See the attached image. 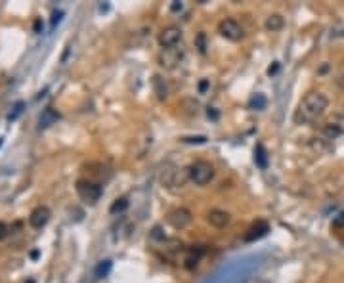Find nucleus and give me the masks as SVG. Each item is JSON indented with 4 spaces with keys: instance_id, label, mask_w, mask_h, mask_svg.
Here are the masks:
<instances>
[{
    "instance_id": "aec40b11",
    "label": "nucleus",
    "mask_w": 344,
    "mask_h": 283,
    "mask_svg": "<svg viewBox=\"0 0 344 283\" xmlns=\"http://www.w3.org/2000/svg\"><path fill=\"white\" fill-rule=\"evenodd\" d=\"M23 109H25V102H17V103H14V107H12V111L8 113V121H16L21 113H23Z\"/></svg>"
},
{
    "instance_id": "473e14b6",
    "label": "nucleus",
    "mask_w": 344,
    "mask_h": 283,
    "mask_svg": "<svg viewBox=\"0 0 344 283\" xmlns=\"http://www.w3.org/2000/svg\"><path fill=\"white\" fill-rule=\"evenodd\" d=\"M0 146H2V140H0Z\"/></svg>"
},
{
    "instance_id": "412c9836",
    "label": "nucleus",
    "mask_w": 344,
    "mask_h": 283,
    "mask_svg": "<svg viewBox=\"0 0 344 283\" xmlns=\"http://www.w3.org/2000/svg\"><path fill=\"white\" fill-rule=\"evenodd\" d=\"M10 236V228L6 222H0V241H4Z\"/></svg>"
},
{
    "instance_id": "f8f14e48",
    "label": "nucleus",
    "mask_w": 344,
    "mask_h": 283,
    "mask_svg": "<svg viewBox=\"0 0 344 283\" xmlns=\"http://www.w3.org/2000/svg\"><path fill=\"white\" fill-rule=\"evenodd\" d=\"M264 27H266L270 33H277V31H281L283 27H285V19H283L281 14H270V16L266 17V23H264Z\"/></svg>"
},
{
    "instance_id": "a878e982",
    "label": "nucleus",
    "mask_w": 344,
    "mask_h": 283,
    "mask_svg": "<svg viewBox=\"0 0 344 283\" xmlns=\"http://www.w3.org/2000/svg\"><path fill=\"white\" fill-rule=\"evenodd\" d=\"M184 142H199V144H205L207 138H205V136H199V138H184Z\"/></svg>"
},
{
    "instance_id": "9b49d317",
    "label": "nucleus",
    "mask_w": 344,
    "mask_h": 283,
    "mask_svg": "<svg viewBox=\"0 0 344 283\" xmlns=\"http://www.w3.org/2000/svg\"><path fill=\"white\" fill-rule=\"evenodd\" d=\"M188 176V174H186ZM186 176H182L180 171L178 168H168V171H164L163 173V184L166 188H172V186H184V182H186Z\"/></svg>"
},
{
    "instance_id": "423d86ee",
    "label": "nucleus",
    "mask_w": 344,
    "mask_h": 283,
    "mask_svg": "<svg viewBox=\"0 0 344 283\" xmlns=\"http://www.w3.org/2000/svg\"><path fill=\"white\" fill-rule=\"evenodd\" d=\"M191 220H193V214H191V211H189V209H186V207L172 209V211L166 214V222H168V224H170L174 230L188 228L189 224H191Z\"/></svg>"
},
{
    "instance_id": "1a4fd4ad",
    "label": "nucleus",
    "mask_w": 344,
    "mask_h": 283,
    "mask_svg": "<svg viewBox=\"0 0 344 283\" xmlns=\"http://www.w3.org/2000/svg\"><path fill=\"white\" fill-rule=\"evenodd\" d=\"M182 52L180 48H170V50H163L161 55H159V62H161V67L164 69H174L182 60Z\"/></svg>"
},
{
    "instance_id": "2f4dec72",
    "label": "nucleus",
    "mask_w": 344,
    "mask_h": 283,
    "mask_svg": "<svg viewBox=\"0 0 344 283\" xmlns=\"http://www.w3.org/2000/svg\"><path fill=\"white\" fill-rule=\"evenodd\" d=\"M25 283H37V281H35V279H27Z\"/></svg>"
},
{
    "instance_id": "4468645a",
    "label": "nucleus",
    "mask_w": 344,
    "mask_h": 283,
    "mask_svg": "<svg viewBox=\"0 0 344 283\" xmlns=\"http://www.w3.org/2000/svg\"><path fill=\"white\" fill-rule=\"evenodd\" d=\"M153 90H155V94L159 100H166L168 98V87H166V82L164 79H161V75H155L153 77Z\"/></svg>"
},
{
    "instance_id": "5701e85b",
    "label": "nucleus",
    "mask_w": 344,
    "mask_h": 283,
    "mask_svg": "<svg viewBox=\"0 0 344 283\" xmlns=\"http://www.w3.org/2000/svg\"><path fill=\"white\" fill-rule=\"evenodd\" d=\"M63 12H54V16H52V29H54L55 25L60 23V19H62Z\"/></svg>"
},
{
    "instance_id": "2eb2a0df",
    "label": "nucleus",
    "mask_w": 344,
    "mask_h": 283,
    "mask_svg": "<svg viewBox=\"0 0 344 283\" xmlns=\"http://www.w3.org/2000/svg\"><path fill=\"white\" fill-rule=\"evenodd\" d=\"M254 163L260 168H268V151L264 148V144H258L254 148Z\"/></svg>"
},
{
    "instance_id": "39448f33",
    "label": "nucleus",
    "mask_w": 344,
    "mask_h": 283,
    "mask_svg": "<svg viewBox=\"0 0 344 283\" xmlns=\"http://www.w3.org/2000/svg\"><path fill=\"white\" fill-rule=\"evenodd\" d=\"M218 33L222 39L230 40V42H239V40L245 37V31H243L241 23L234 19V17H226L218 23Z\"/></svg>"
},
{
    "instance_id": "7c9ffc66",
    "label": "nucleus",
    "mask_w": 344,
    "mask_h": 283,
    "mask_svg": "<svg viewBox=\"0 0 344 283\" xmlns=\"http://www.w3.org/2000/svg\"><path fill=\"white\" fill-rule=\"evenodd\" d=\"M40 27H42V21L37 19V21H35V31H40Z\"/></svg>"
},
{
    "instance_id": "393cba45",
    "label": "nucleus",
    "mask_w": 344,
    "mask_h": 283,
    "mask_svg": "<svg viewBox=\"0 0 344 283\" xmlns=\"http://www.w3.org/2000/svg\"><path fill=\"white\" fill-rule=\"evenodd\" d=\"M333 224H335V226H344V212H342V214H338V216H336L335 220H333Z\"/></svg>"
},
{
    "instance_id": "20e7f679",
    "label": "nucleus",
    "mask_w": 344,
    "mask_h": 283,
    "mask_svg": "<svg viewBox=\"0 0 344 283\" xmlns=\"http://www.w3.org/2000/svg\"><path fill=\"white\" fill-rule=\"evenodd\" d=\"M182 39H184V31H182L178 25H166V27H163V29H161L159 37H157V40H159V46L163 48V50L176 48L182 42Z\"/></svg>"
},
{
    "instance_id": "4be33fe9",
    "label": "nucleus",
    "mask_w": 344,
    "mask_h": 283,
    "mask_svg": "<svg viewBox=\"0 0 344 283\" xmlns=\"http://www.w3.org/2000/svg\"><path fill=\"white\" fill-rule=\"evenodd\" d=\"M197 44H199L201 54H205V52H207V46H205V35L203 33H199V35H197Z\"/></svg>"
},
{
    "instance_id": "0eeeda50",
    "label": "nucleus",
    "mask_w": 344,
    "mask_h": 283,
    "mask_svg": "<svg viewBox=\"0 0 344 283\" xmlns=\"http://www.w3.org/2000/svg\"><path fill=\"white\" fill-rule=\"evenodd\" d=\"M50 220V209L44 207V205H39V207H35L29 214V224H31V228L35 230H40L44 228Z\"/></svg>"
},
{
    "instance_id": "6e6552de",
    "label": "nucleus",
    "mask_w": 344,
    "mask_h": 283,
    "mask_svg": "<svg viewBox=\"0 0 344 283\" xmlns=\"http://www.w3.org/2000/svg\"><path fill=\"white\" fill-rule=\"evenodd\" d=\"M268 232H270V224L266 220H256L254 224H250L249 230L245 232V236L243 239L250 243V241H256V239H262L264 236H268Z\"/></svg>"
},
{
    "instance_id": "f03ea898",
    "label": "nucleus",
    "mask_w": 344,
    "mask_h": 283,
    "mask_svg": "<svg viewBox=\"0 0 344 283\" xmlns=\"http://www.w3.org/2000/svg\"><path fill=\"white\" fill-rule=\"evenodd\" d=\"M186 173H188V178L195 186H207L216 176V171H214V166L209 161H195V163H191L186 168Z\"/></svg>"
},
{
    "instance_id": "f257e3e1",
    "label": "nucleus",
    "mask_w": 344,
    "mask_h": 283,
    "mask_svg": "<svg viewBox=\"0 0 344 283\" xmlns=\"http://www.w3.org/2000/svg\"><path fill=\"white\" fill-rule=\"evenodd\" d=\"M329 107V98L323 92H310L302 98L295 111V123L297 125H310L316 119H320Z\"/></svg>"
},
{
    "instance_id": "bb28decb",
    "label": "nucleus",
    "mask_w": 344,
    "mask_h": 283,
    "mask_svg": "<svg viewBox=\"0 0 344 283\" xmlns=\"http://www.w3.org/2000/svg\"><path fill=\"white\" fill-rule=\"evenodd\" d=\"M277 69H279V63H274V65L268 69V75H270V77H272V75H275V73H277Z\"/></svg>"
},
{
    "instance_id": "b1692460",
    "label": "nucleus",
    "mask_w": 344,
    "mask_h": 283,
    "mask_svg": "<svg viewBox=\"0 0 344 283\" xmlns=\"http://www.w3.org/2000/svg\"><path fill=\"white\" fill-rule=\"evenodd\" d=\"M151 236L155 237V239H164V234H161V226H155L153 232H151Z\"/></svg>"
},
{
    "instance_id": "f3484780",
    "label": "nucleus",
    "mask_w": 344,
    "mask_h": 283,
    "mask_svg": "<svg viewBox=\"0 0 344 283\" xmlns=\"http://www.w3.org/2000/svg\"><path fill=\"white\" fill-rule=\"evenodd\" d=\"M128 199L126 197H119V199H115L113 203H111L109 207V212L111 214H121V212H125L126 209H128Z\"/></svg>"
},
{
    "instance_id": "7ed1b4c3",
    "label": "nucleus",
    "mask_w": 344,
    "mask_h": 283,
    "mask_svg": "<svg viewBox=\"0 0 344 283\" xmlns=\"http://www.w3.org/2000/svg\"><path fill=\"white\" fill-rule=\"evenodd\" d=\"M77 193H78V197H80L82 201H86L88 205H96L100 201L103 189H102V186L94 180H78Z\"/></svg>"
},
{
    "instance_id": "c756f323",
    "label": "nucleus",
    "mask_w": 344,
    "mask_h": 283,
    "mask_svg": "<svg viewBox=\"0 0 344 283\" xmlns=\"http://www.w3.org/2000/svg\"><path fill=\"white\" fill-rule=\"evenodd\" d=\"M207 115H209V119H218V113L216 111H212V107H209V111H207Z\"/></svg>"
},
{
    "instance_id": "cd10ccee",
    "label": "nucleus",
    "mask_w": 344,
    "mask_h": 283,
    "mask_svg": "<svg viewBox=\"0 0 344 283\" xmlns=\"http://www.w3.org/2000/svg\"><path fill=\"white\" fill-rule=\"evenodd\" d=\"M207 88H209V80H201L199 82V92H205Z\"/></svg>"
},
{
    "instance_id": "9d476101",
    "label": "nucleus",
    "mask_w": 344,
    "mask_h": 283,
    "mask_svg": "<svg viewBox=\"0 0 344 283\" xmlns=\"http://www.w3.org/2000/svg\"><path fill=\"white\" fill-rule=\"evenodd\" d=\"M207 222L214 228H226L227 224L232 222V216H230V212L222 211V209H212L207 214Z\"/></svg>"
},
{
    "instance_id": "dca6fc26",
    "label": "nucleus",
    "mask_w": 344,
    "mask_h": 283,
    "mask_svg": "<svg viewBox=\"0 0 344 283\" xmlns=\"http://www.w3.org/2000/svg\"><path fill=\"white\" fill-rule=\"evenodd\" d=\"M266 96L264 94H254L252 98L249 100V109L252 111H262L266 107Z\"/></svg>"
},
{
    "instance_id": "a211bd4d",
    "label": "nucleus",
    "mask_w": 344,
    "mask_h": 283,
    "mask_svg": "<svg viewBox=\"0 0 344 283\" xmlns=\"http://www.w3.org/2000/svg\"><path fill=\"white\" fill-rule=\"evenodd\" d=\"M342 134V128L335 123H329V125L323 126V136L327 138V140H335L336 136H340Z\"/></svg>"
},
{
    "instance_id": "c85d7f7f",
    "label": "nucleus",
    "mask_w": 344,
    "mask_h": 283,
    "mask_svg": "<svg viewBox=\"0 0 344 283\" xmlns=\"http://www.w3.org/2000/svg\"><path fill=\"white\" fill-rule=\"evenodd\" d=\"M182 8H184V6H182V4H178V2H174V4H172V6H170L172 12H180Z\"/></svg>"
},
{
    "instance_id": "6ab92c4d",
    "label": "nucleus",
    "mask_w": 344,
    "mask_h": 283,
    "mask_svg": "<svg viewBox=\"0 0 344 283\" xmlns=\"http://www.w3.org/2000/svg\"><path fill=\"white\" fill-rule=\"evenodd\" d=\"M111 268H113V262H111V260H102V262L96 266V277H100V279H102V277H107Z\"/></svg>"
},
{
    "instance_id": "ddd939ff",
    "label": "nucleus",
    "mask_w": 344,
    "mask_h": 283,
    "mask_svg": "<svg viewBox=\"0 0 344 283\" xmlns=\"http://www.w3.org/2000/svg\"><path fill=\"white\" fill-rule=\"evenodd\" d=\"M60 119V113L55 109H52V107H46V109L42 111V115H40L39 119V126L40 128H46V126H50L52 123H55Z\"/></svg>"
}]
</instances>
